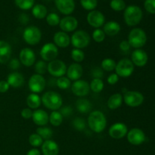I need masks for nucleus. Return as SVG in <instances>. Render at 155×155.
<instances>
[{
    "label": "nucleus",
    "instance_id": "obj_14",
    "mask_svg": "<svg viewBox=\"0 0 155 155\" xmlns=\"http://www.w3.org/2000/svg\"><path fill=\"white\" fill-rule=\"evenodd\" d=\"M128 133L127 126L124 123H115L112 124L108 130V134L112 139H121L125 137Z\"/></svg>",
    "mask_w": 155,
    "mask_h": 155
},
{
    "label": "nucleus",
    "instance_id": "obj_37",
    "mask_svg": "<svg viewBox=\"0 0 155 155\" xmlns=\"http://www.w3.org/2000/svg\"><path fill=\"white\" fill-rule=\"evenodd\" d=\"M71 58L73 59L75 63H80V62L83 61L85 58V54L82 49H79V48H74L71 51Z\"/></svg>",
    "mask_w": 155,
    "mask_h": 155
},
{
    "label": "nucleus",
    "instance_id": "obj_41",
    "mask_svg": "<svg viewBox=\"0 0 155 155\" xmlns=\"http://www.w3.org/2000/svg\"><path fill=\"white\" fill-rule=\"evenodd\" d=\"M81 6L87 11H93L98 5L97 0H80Z\"/></svg>",
    "mask_w": 155,
    "mask_h": 155
},
{
    "label": "nucleus",
    "instance_id": "obj_33",
    "mask_svg": "<svg viewBox=\"0 0 155 155\" xmlns=\"http://www.w3.org/2000/svg\"><path fill=\"white\" fill-rule=\"evenodd\" d=\"M36 133L42 137L43 140L51 139L53 136V132L51 128L46 127H39L36 129Z\"/></svg>",
    "mask_w": 155,
    "mask_h": 155
},
{
    "label": "nucleus",
    "instance_id": "obj_42",
    "mask_svg": "<svg viewBox=\"0 0 155 155\" xmlns=\"http://www.w3.org/2000/svg\"><path fill=\"white\" fill-rule=\"evenodd\" d=\"M92 39H94V41L96 42H98V43H101V42H102L105 39V33H104V32L103 31V30H101V29L100 28H98V29H95V30L93 31V33H92Z\"/></svg>",
    "mask_w": 155,
    "mask_h": 155
},
{
    "label": "nucleus",
    "instance_id": "obj_13",
    "mask_svg": "<svg viewBox=\"0 0 155 155\" xmlns=\"http://www.w3.org/2000/svg\"><path fill=\"white\" fill-rule=\"evenodd\" d=\"M86 21L91 27L98 29L105 24V17L99 11L93 10L88 13Z\"/></svg>",
    "mask_w": 155,
    "mask_h": 155
},
{
    "label": "nucleus",
    "instance_id": "obj_2",
    "mask_svg": "<svg viewBox=\"0 0 155 155\" xmlns=\"http://www.w3.org/2000/svg\"><path fill=\"white\" fill-rule=\"evenodd\" d=\"M42 103L46 108L52 110H58L63 104L61 95L54 91H48L42 95Z\"/></svg>",
    "mask_w": 155,
    "mask_h": 155
},
{
    "label": "nucleus",
    "instance_id": "obj_11",
    "mask_svg": "<svg viewBox=\"0 0 155 155\" xmlns=\"http://www.w3.org/2000/svg\"><path fill=\"white\" fill-rule=\"evenodd\" d=\"M123 98L125 104L131 107H139L144 101L143 95L137 91H127Z\"/></svg>",
    "mask_w": 155,
    "mask_h": 155
},
{
    "label": "nucleus",
    "instance_id": "obj_51",
    "mask_svg": "<svg viewBox=\"0 0 155 155\" xmlns=\"http://www.w3.org/2000/svg\"><path fill=\"white\" fill-rule=\"evenodd\" d=\"M92 75L93 78L101 79L104 75V73H103V71L101 69L98 68H95L92 71Z\"/></svg>",
    "mask_w": 155,
    "mask_h": 155
},
{
    "label": "nucleus",
    "instance_id": "obj_22",
    "mask_svg": "<svg viewBox=\"0 0 155 155\" xmlns=\"http://www.w3.org/2000/svg\"><path fill=\"white\" fill-rule=\"evenodd\" d=\"M54 44L58 48H67L71 44V37L67 33L63 31H58L54 33L53 36Z\"/></svg>",
    "mask_w": 155,
    "mask_h": 155
},
{
    "label": "nucleus",
    "instance_id": "obj_30",
    "mask_svg": "<svg viewBox=\"0 0 155 155\" xmlns=\"http://www.w3.org/2000/svg\"><path fill=\"white\" fill-rule=\"evenodd\" d=\"M26 101H27V104L29 108L34 109V110L39 108L42 104V100H41L40 96L38 94L35 93L30 94L27 96Z\"/></svg>",
    "mask_w": 155,
    "mask_h": 155
},
{
    "label": "nucleus",
    "instance_id": "obj_46",
    "mask_svg": "<svg viewBox=\"0 0 155 155\" xmlns=\"http://www.w3.org/2000/svg\"><path fill=\"white\" fill-rule=\"evenodd\" d=\"M59 112L61 114V115L64 117H70L72 114L74 110H73V108L71 106L67 105L61 107V108L59 109Z\"/></svg>",
    "mask_w": 155,
    "mask_h": 155
},
{
    "label": "nucleus",
    "instance_id": "obj_5",
    "mask_svg": "<svg viewBox=\"0 0 155 155\" xmlns=\"http://www.w3.org/2000/svg\"><path fill=\"white\" fill-rule=\"evenodd\" d=\"M23 39L24 42L30 45H36L42 39V32L36 26H29L23 32Z\"/></svg>",
    "mask_w": 155,
    "mask_h": 155
},
{
    "label": "nucleus",
    "instance_id": "obj_28",
    "mask_svg": "<svg viewBox=\"0 0 155 155\" xmlns=\"http://www.w3.org/2000/svg\"><path fill=\"white\" fill-rule=\"evenodd\" d=\"M76 107L80 113L88 114L92 110V104L89 100L84 98H80L76 101Z\"/></svg>",
    "mask_w": 155,
    "mask_h": 155
},
{
    "label": "nucleus",
    "instance_id": "obj_7",
    "mask_svg": "<svg viewBox=\"0 0 155 155\" xmlns=\"http://www.w3.org/2000/svg\"><path fill=\"white\" fill-rule=\"evenodd\" d=\"M134 71V64L131 60L128 58H123L116 64L115 72L119 77L127 78L130 77Z\"/></svg>",
    "mask_w": 155,
    "mask_h": 155
},
{
    "label": "nucleus",
    "instance_id": "obj_48",
    "mask_svg": "<svg viewBox=\"0 0 155 155\" xmlns=\"http://www.w3.org/2000/svg\"><path fill=\"white\" fill-rule=\"evenodd\" d=\"M119 76L115 73V74H111L110 75H109V77H107V83H108V84L113 86V85H115L118 81H119Z\"/></svg>",
    "mask_w": 155,
    "mask_h": 155
},
{
    "label": "nucleus",
    "instance_id": "obj_12",
    "mask_svg": "<svg viewBox=\"0 0 155 155\" xmlns=\"http://www.w3.org/2000/svg\"><path fill=\"white\" fill-rule=\"evenodd\" d=\"M71 91L76 96L80 98L86 96L90 92L89 83L83 80H78L74 81L71 85Z\"/></svg>",
    "mask_w": 155,
    "mask_h": 155
},
{
    "label": "nucleus",
    "instance_id": "obj_27",
    "mask_svg": "<svg viewBox=\"0 0 155 155\" xmlns=\"http://www.w3.org/2000/svg\"><path fill=\"white\" fill-rule=\"evenodd\" d=\"M123 101H124V98L121 94H113L109 97L108 100H107V107L110 110H117L122 105Z\"/></svg>",
    "mask_w": 155,
    "mask_h": 155
},
{
    "label": "nucleus",
    "instance_id": "obj_45",
    "mask_svg": "<svg viewBox=\"0 0 155 155\" xmlns=\"http://www.w3.org/2000/svg\"><path fill=\"white\" fill-rule=\"evenodd\" d=\"M144 6L147 12L151 14H155V0H145Z\"/></svg>",
    "mask_w": 155,
    "mask_h": 155
},
{
    "label": "nucleus",
    "instance_id": "obj_26",
    "mask_svg": "<svg viewBox=\"0 0 155 155\" xmlns=\"http://www.w3.org/2000/svg\"><path fill=\"white\" fill-rule=\"evenodd\" d=\"M120 25L118 22L114 21H110L104 24L103 31L104 32L105 35L113 37L117 36L120 31Z\"/></svg>",
    "mask_w": 155,
    "mask_h": 155
},
{
    "label": "nucleus",
    "instance_id": "obj_6",
    "mask_svg": "<svg viewBox=\"0 0 155 155\" xmlns=\"http://www.w3.org/2000/svg\"><path fill=\"white\" fill-rule=\"evenodd\" d=\"M91 37L89 33L85 30H77L73 33L71 37V43L74 48L83 49L89 45Z\"/></svg>",
    "mask_w": 155,
    "mask_h": 155
},
{
    "label": "nucleus",
    "instance_id": "obj_17",
    "mask_svg": "<svg viewBox=\"0 0 155 155\" xmlns=\"http://www.w3.org/2000/svg\"><path fill=\"white\" fill-rule=\"evenodd\" d=\"M59 27H60L61 31L65 32L67 33L74 32L77 30V27H78V21L74 17L68 15L61 19Z\"/></svg>",
    "mask_w": 155,
    "mask_h": 155
},
{
    "label": "nucleus",
    "instance_id": "obj_1",
    "mask_svg": "<svg viewBox=\"0 0 155 155\" xmlns=\"http://www.w3.org/2000/svg\"><path fill=\"white\" fill-rule=\"evenodd\" d=\"M87 123L92 132L100 133L104 131L107 127V118L101 110H94L89 114Z\"/></svg>",
    "mask_w": 155,
    "mask_h": 155
},
{
    "label": "nucleus",
    "instance_id": "obj_50",
    "mask_svg": "<svg viewBox=\"0 0 155 155\" xmlns=\"http://www.w3.org/2000/svg\"><path fill=\"white\" fill-rule=\"evenodd\" d=\"M10 86L6 80L0 81V93H5L8 91Z\"/></svg>",
    "mask_w": 155,
    "mask_h": 155
},
{
    "label": "nucleus",
    "instance_id": "obj_20",
    "mask_svg": "<svg viewBox=\"0 0 155 155\" xmlns=\"http://www.w3.org/2000/svg\"><path fill=\"white\" fill-rule=\"evenodd\" d=\"M32 120L36 125L39 127H45L49 122V116L45 110L42 109H36L33 111Z\"/></svg>",
    "mask_w": 155,
    "mask_h": 155
},
{
    "label": "nucleus",
    "instance_id": "obj_10",
    "mask_svg": "<svg viewBox=\"0 0 155 155\" xmlns=\"http://www.w3.org/2000/svg\"><path fill=\"white\" fill-rule=\"evenodd\" d=\"M58 55V48L52 42H47L42 45L40 50V56L42 61L50 62L55 60Z\"/></svg>",
    "mask_w": 155,
    "mask_h": 155
},
{
    "label": "nucleus",
    "instance_id": "obj_8",
    "mask_svg": "<svg viewBox=\"0 0 155 155\" xmlns=\"http://www.w3.org/2000/svg\"><path fill=\"white\" fill-rule=\"evenodd\" d=\"M67 65L64 62L59 59H55L48 62L47 65V71L54 77H64L67 73Z\"/></svg>",
    "mask_w": 155,
    "mask_h": 155
},
{
    "label": "nucleus",
    "instance_id": "obj_16",
    "mask_svg": "<svg viewBox=\"0 0 155 155\" xmlns=\"http://www.w3.org/2000/svg\"><path fill=\"white\" fill-rule=\"evenodd\" d=\"M19 61L24 66L31 67L36 62V54L30 48H24L21 50L19 54Z\"/></svg>",
    "mask_w": 155,
    "mask_h": 155
},
{
    "label": "nucleus",
    "instance_id": "obj_4",
    "mask_svg": "<svg viewBox=\"0 0 155 155\" xmlns=\"http://www.w3.org/2000/svg\"><path fill=\"white\" fill-rule=\"evenodd\" d=\"M130 46L138 49L145 45L147 42V36L145 32L141 28H134L130 32L128 40Z\"/></svg>",
    "mask_w": 155,
    "mask_h": 155
},
{
    "label": "nucleus",
    "instance_id": "obj_35",
    "mask_svg": "<svg viewBox=\"0 0 155 155\" xmlns=\"http://www.w3.org/2000/svg\"><path fill=\"white\" fill-rule=\"evenodd\" d=\"M15 2L21 10H29L34 6L35 0H15Z\"/></svg>",
    "mask_w": 155,
    "mask_h": 155
},
{
    "label": "nucleus",
    "instance_id": "obj_43",
    "mask_svg": "<svg viewBox=\"0 0 155 155\" xmlns=\"http://www.w3.org/2000/svg\"><path fill=\"white\" fill-rule=\"evenodd\" d=\"M72 125L75 130H78V131H83L85 130L86 127V123L83 118L82 117H76L75 119L73 120Z\"/></svg>",
    "mask_w": 155,
    "mask_h": 155
},
{
    "label": "nucleus",
    "instance_id": "obj_3",
    "mask_svg": "<svg viewBox=\"0 0 155 155\" xmlns=\"http://www.w3.org/2000/svg\"><path fill=\"white\" fill-rule=\"evenodd\" d=\"M124 21L130 27L138 25L142 19V11L137 5L126 7L124 13Z\"/></svg>",
    "mask_w": 155,
    "mask_h": 155
},
{
    "label": "nucleus",
    "instance_id": "obj_53",
    "mask_svg": "<svg viewBox=\"0 0 155 155\" xmlns=\"http://www.w3.org/2000/svg\"><path fill=\"white\" fill-rule=\"evenodd\" d=\"M27 155H41V152L39 150L37 149V148H34L30 149V151L27 153Z\"/></svg>",
    "mask_w": 155,
    "mask_h": 155
},
{
    "label": "nucleus",
    "instance_id": "obj_25",
    "mask_svg": "<svg viewBox=\"0 0 155 155\" xmlns=\"http://www.w3.org/2000/svg\"><path fill=\"white\" fill-rule=\"evenodd\" d=\"M6 81L12 87L19 88L24 84V77L19 72H12L8 75Z\"/></svg>",
    "mask_w": 155,
    "mask_h": 155
},
{
    "label": "nucleus",
    "instance_id": "obj_49",
    "mask_svg": "<svg viewBox=\"0 0 155 155\" xmlns=\"http://www.w3.org/2000/svg\"><path fill=\"white\" fill-rule=\"evenodd\" d=\"M119 47L123 52H128L130 51V48H131L130 43H129V42L127 40L121 41L119 45Z\"/></svg>",
    "mask_w": 155,
    "mask_h": 155
},
{
    "label": "nucleus",
    "instance_id": "obj_19",
    "mask_svg": "<svg viewBox=\"0 0 155 155\" xmlns=\"http://www.w3.org/2000/svg\"><path fill=\"white\" fill-rule=\"evenodd\" d=\"M55 5L58 10L65 15L72 14L75 9L74 0H55Z\"/></svg>",
    "mask_w": 155,
    "mask_h": 155
},
{
    "label": "nucleus",
    "instance_id": "obj_40",
    "mask_svg": "<svg viewBox=\"0 0 155 155\" xmlns=\"http://www.w3.org/2000/svg\"><path fill=\"white\" fill-rule=\"evenodd\" d=\"M110 6L112 10L115 12H121V11L125 10L126 2L124 0H111Z\"/></svg>",
    "mask_w": 155,
    "mask_h": 155
},
{
    "label": "nucleus",
    "instance_id": "obj_24",
    "mask_svg": "<svg viewBox=\"0 0 155 155\" xmlns=\"http://www.w3.org/2000/svg\"><path fill=\"white\" fill-rule=\"evenodd\" d=\"M41 147L43 155H58L59 154L58 145L51 139L44 141Z\"/></svg>",
    "mask_w": 155,
    "mask_h": 155
},
{
    "label": "nucleus",
    "instance_id": "obj_21",
    "mask_svg": "<svg viewBox=\"0 0 155 155\" xmlns=\"http://www.w3.org/2000/svg\"><path fill=\"white\" fill-rule=\"evenodd\" d=\"M67 77L71 81L80 80L83 74V67L79 63H73L67 69Z\"/></svg>",
    "mask_w": 155,
    "mask_h": 155
},
{
    "label": "nucleus",
    "instance_id": "obj_29",
    "mask_svg": "<svg viewBox=\"0 0 155 155\" xmlns=\"http://www.w3.org/2000/svg\"><path fill=\"white\" fill-rule=\"evenodd\" d=\"M32 15L36 19H44L48 15V9L44 5L36 4L32 8Z\"/></svg>",
    "mask_w": 155,
    "mask_h": 155
},
{
    "label": "nucleus",
    "instance_id": "obj_36",
    "mask_svg": "<svg viewBox=\"0 0 155 155\" xmlns=\"http://www.w3.org/2000/svg\"><path fill=\"white\" fill-rule=\"evenodd\" d=\"M43 142L44 141L42 139V137L39 136L36 133H33L29 136V143L33 148H38V147L42 146Z\"/></svg>",
    "mask_w": 155,
    "mask_h": 155
},
{
    "label": "nucleus",
    "instance_id": "obj_31",
    "mask_svg": "<svg viewBox=\"0 0 155 155\" xmlns=\"http://www.w3.org/2000/svg\"><path fill=\"white\" fill-rule=\"evenodd\" d=\"M64 117L58 110H54L49 115V122L53 127H59L63 122Z\"/></svg>",
    "mask_w": 155,
    "mask_h": 155
},
{
    "label": "nucleus",
    "instance_id": "obj_38",
    "mask_svg": "<svg viewBox=\"0 0 155 155\" xmlns=\"http://www.w3.org/2000/svg\"><path fill=\"white\" fill-rule=\"evenodd\" d=\"M56 86L61 89H68L71 86V81L68 77H58L56 80Z\"/></svg>",
    "mask_w": 155,
    "mask_h": 155
},
{
    "label": "nucleus",
    "instance_id": "obj_23",
    "mask_svg": "<svg viewBox=\"0 0 155 155\" xmlns=\"http://www.w3.org/2000/svg\"><path fill=\"white\" fill-rule=\"evenodd\" d=\"M12 48L10 44L5 40H0V64H5L12 57Z\"/></svg>",
    "mask_w": 155,
    "mask_h": 155
},
{
    "label": "nucleus",
    "instance_id": "obj_34",
    "mask_svg": "<svg viewBox=\"0 0 155 155\" xmlns=\"http://www.w3.org/2000/svg\"><path fill=\"white\" fill-rule=\"evenodd\" d=\"M117 63L114 59L110 58H104V60L101 61V66L103 71H107V72H111L114 70H115L116 68Z\"/></svg>",
    "mask_w": 155,
    "mask_h": 155
},
{
    "label": "nucleus",
    "instance_id": "obj_32",
    "mask_svg": "<svg viewBox=\"0 0 155 155\" xmlns=\"http://www.w3.org/2000/svg\"><path fill=\"white\" fill-rule=\"evenodd\" d=\"M90 90L92 91L95 93H99L103 90L104 87V82L101 79L93 78L89 84Z\"/></svg>",
    "mask_w": 155,
    "mask_h": 155
},
{
    "label": "nucleus",
    "instance_id": "obj_9",
    "mask_svg": "<svg viewBox=\"0 0 155 155\" xmlns=\"http://www.w3.org/2000/svg\"><path fill=\"white\" fill-rule=\"evenodd\" d=\"M45 86H46V80L42 75L35 74L29 79L28 87L32 93H40L45 89Z\"/></svg>",
    "mask_w": 155,
    "mask_h": 155
},
{
    "label": "nucleus",
    "instance_id": "obj_18",
    "mask_svg": "<svg viewBox=\"0 0 155 155\" xmlns=\"http://www.w3.org/2000/svg\"><path fill=\"white\" fill-rule=\"evenodd\" d=\"M148 60V57L147 53L144 50L138 48V49L134 50L132 53L131 61L134 66L142 68L144 67L147 64Z\"/></svg>",
    "mask_w": 155,
    "mask_h": 155
},
{
    "label": "nucleus",
    "instance_id": "obj_52",
    "mask_svg": "<svg viewBox=\"0 0 155 155\" xmlns=\"http://www.w3.org/2000/svg\"><path fill=\"white\" fill-rule=\"evenodd\" d=\"M21 66V62L18 59L13 58L9 62V68L12 70H17Z\"/></svg>",
    "mask_w": 155,
    "mask_h": 155
},
{
    "label": "nucleus",
    "instance_id": "obj_39",
    "mask_svg": "<svg viewBox=\"0 0 155 155\" xmlns=\"http://www.w3.org/2000/svg\"><path fill=\"white\" fill-rule=\"evenodd\" d=\"M46 22L47 24L51 27H55V26L59 25L61 18L59 15L56 13H50L47 15L46 16Z\"/></svg>",
    "mask_w": 155,
    "mask_h": 155
},
{
    "label": "nucleus",
    "instance_id": "obj_15",
    "mask_svg": "<svg viewBox=\"0 0 155 155\" xmlns=\"http://www.w3.org/2000/svg\"><path fill=\"white\" fill-rule=\"evenodd\" d=\"M127 140L133 145H140L145 141V134L139 128H133L128 131L127 135Z\"/></svg>",
    "mask_w": 155,
    "mask_h": 155
},
{
    "label": "nucleus",
    "instance_id": "obj_47",
    "mask_svg": "<svg viewBox=\"0 0 155 155\" xmlns=\"http://www.w3.org/2000/svg\"><path fill=\"white\" fill-rule=\"evenodd\" d=\"M32 115H33V111H32L31 109L29 108V107L24 108L21 112V116L25 120H28L32 118Z\"/></svg>",
    "mask_w": 155,
    "mask_h": 155
},
{
    "label": "nucleus",
    "instance_id": "obj_44",
    "mask_svg": "<svg viewBox=\"0 0 155 155\" xmlns=\"http://www.w3.org/2000/svg\"><path fill=\"white\" fill-rule=\"evenodd\" d=\"M47 64L44 61L40 60L37 61L35 64V71L36 74L39 75H43L47 72Z\"/></svg>",
    "mask_w": 155,
    "mask_h": 155
}]
</instances>
